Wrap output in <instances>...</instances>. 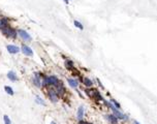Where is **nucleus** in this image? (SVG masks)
Instances as JSON below:
<instances>
[{"label": "nucleus", "instance_id": "obj_21", "mask_svg": "<svg viewBox=\"0 0 157 124\" xmlns=\"http://www.w3.org/2000/svg\"><path fill=\"white\" fill-rule=\"evenodd\" d=\"M3 120H4V123H5V124H11L10 119L8 118V116H7V115H4V116H3Z\"/></svg>", "mask_w": 157, "mask_h": 124}, {"label": "nucleus", "instance_id": "obj_12", "mask_svg": "<svg viewBox=\"0 0 157 124\" xmlns=\"http://www.w3.org/2000/svg\"><path fill=\"white\" fill-rule=\"evenodd\" d=\"M7 26H8V21H7V19H5V18H1V19H0V30L4 29V28L7 27Z\"/></svg>", "mask_w": 157, "mask_h": 124}, {"label": "nucleus", "instance_id": "obj_14", "mask_svg": "<svg viewBox=\"0 0 157 124\" xmlns=\"http://www.w3.org/2000/svg\"><path fill=\"white\" fill-rule=\"evenodd\" d=\"M67 82H68V85H69L71 88H76V87L78 86V82H77L76 80H74V79H68Z\"/></svg>", "mask_w": 157, "mask_h": 124}, {"label": "nucleus", "instance_id": "obj_2", "mask_svg": "<svg viewBox=\"0 0 157 124\" xmlns=\"http://www.w3.org/2000/svg\"><path fill=\"white\" fill-rule=\"evenodd\" d=\"M85 92L88 94V96L92 97L93 99H95V100H102V99H103V98H102V96L100 95L99 91H98V90H96V89H92V90L86 89V90H85Z\"/></svg>", "mask_w": 157, "mask_h": 124}, {"label": "nucleus", "instance_id": "obj_3", "mask_svg": "<svg viewBox=\"0 0 157 124\" xmlns=\"http://www.w3.org/2000/svg\"><path fill=\"white\" fill-rule=\"evenodd\" d=\"M106 104H107V105L109 106V108H111V110L113 111V113H114L113 115H114V116H116V117H117L118 119H121V120L127 119V117L125 116V115H124L123 113H121V112H120V111L118 110L117 107H115V106H114V104H112L111 102H106Z\"/></svg>", "mask_w": 157, "mask_h": 124}, {"label": "nucleus", "instance_id": "obj_15", "mask_svg": "<svg viewBox=\"0 0 157 124\" xmlns=\"http://www.w3.org/2000/svg\"><path fill=\"white\" fill-rule=\"evenodd\" d=\"M82 82H83V84H84L86 87H91V86L93 85L92 80L88 79V78H83V79H82Z\"/></svg>", "mask_w": 157, "mask_h": 124}, {"label": "nucleus", "instance_id": "obj_19", "mask_svg": "<svg viewBox=\"0 0 157 124\" xmlns=\"http://www.w3.org/2000/svg\"><path fill=\"white\" fill-rule=\"evenodd\" d=\"M65 65H66V67L67 68H72L73 67V62L72 61H70V60H66V62H65Z\"/></svg>", "mask_w": 157, "mask_h": 124}, {"label": "nucleus", "instance_id": "obj_25", "mask_svg": "<svg viewBox=\"0 0 157 124\" xmlns=\"http://www.w3.org/2000/svg\"><path fill=\"white\" fill-rule=\"evenodd\" d=\"M134 124H139V123L138 122H134Z\"/></svg>", "mask_w": 157, "mask_h": 124}, {"label": "nucleus", "instance_id": "obj_22", "mask_svg": "<svg viewBox=\"0 0 157 124\" xmlns=\"http://www.w3.org/2000/svg\"><path fill=\"white\" fill-rule=\"evenodd\" d=\"M111 101H112V103L114 104V106H117V108H118V110H120V108H121V105H120V104H119V103H118V102H117L115 99H112Z\"/></svg>", "mask_w": 157, "mask_h": 124}, {"label": "nucleus", "instance_id": "obj_7", "mask_svg": "<svg viewBox=\"0 0 157 124\" xmlns=\"http://www.w3.org/2000/svg\"><path fill=\"white\" fill-rule=\"evenodd\" d=\"M21 51H22V53H23L25 56H32V55H33V51H32V49H31L30 46L26 45V44H23V45H22Z\"/></svg>", "mask_w": 157, "mask_h": 124}, {"label": "nucleus", "instance_id": "obj_5", "mask_svg": "<svg viewBox=\"0 0 157 124\" xmlns=\"http://www.w3.org/2000/svg\"><path fill=\"white\" fill-rule=\"evenodd\" d=\"M17 32H18L19 36H20L23 40H25V41H30V40H31V36H30V34L27 32V31H25V30H23V29H19Z\"/></svg>", "mask_w": 157, "mask_h": 124}, {"label": "nucleus", "instance_id": "obj_24", "mask_svg": "<svg viewBox=\"0 0 157 124\" xmlns=\"http://www.w3.org/2000/svg\"><path fill=\"white\" fill-rule=\"evenodd\" d=\"M78 124H90V123H88V122H85V121H82V120H80V123Z\"/></svg>", "mask_w": 157, "mask_h": 124}, {"label": "nucleus", "instance_id": "obj_4", "mask_svg": "<svg viewBox=\"0 0 157 124\" xmlns=\"http://www.w3.org/2000/svg\"><path fill=\"white\" fill-rule=\"evenodd\" d=\"M2 32H3V34L6 36V37H8V38H15L17 37V31H15L14 29H12V28H10V27H5L4 29H2Z\"/></svg>", "mask_w": 157, "mask_h": 124}, {"label": "nucleus", "instance_id": "obj_23", "mask_svg": "<svg viewBox=\"0 0 157 124\" xmlns=\"http://www.w3.org/2000/svg\"><path fill=\"white\" fill-rule=\"evenodd\" d=\"M96 81H97V83H98V85L100 86V88H102V89H103V86H102V84H101V82H100V80H99V79H96Z\"/></svg>", "mask_w": 157, "mask_h": 124}, {"label": "nucleus", "instance_id": "obj_17", "mask_svg": "<svg viewBox=\"0 0 157 124\" xmlns=\"http://www.w3.org/2000/svg\"><path fill=\"white\" fill-rule=\"evenodd\" d=\"M4 90L6 91V93L7 94H9V95H13V90H12V88L11 87H9V86H5L4 87Z\"/></svg>", "mask_w": 157, "mask_h": 124}, {"label": "nucleus", "instance_id": "obj_26", "mask_svg": "<svg viewBox=\"0 0 157 124\" xmlns=\"http://www.w3.org/2000/svg\"><path fill=\"white\" fill-rule=\"evenodd\" d=\"M51 124H56V123H55V122H52V123H51Z\"/></svg>", "mask_w": 157, "mask_h": 124}, {"label": "nucleus", "instance_id": "obj_11", "mask_svg": "<svg viewBox=\"0 0 157 124\" xmlns=\"http://www.w3.org/2000/svg\"><path fill=\"white\" fill-rule=\"evenodd\" d=\"M84 113H85V108H84L83 105H81L80 107H78V110H77V119L78 120H82L83 119Z\"/></svg>", "mask_w": 157, "mask_h": 124}, {"label": "nucleus", "instance_id": "obj_27", "mask_svg": "<svg viewBox=\"0 0 157 124\" xmlns=\"http://www.w3.org/2000/svg\"><path fill=\"white\" fill-rule=\"evenodd\" d=\"M68 1H69V0H68Z\"/></svg>", "mask_w": 157, "mask_h": 124}, {"label": "nucleus", "instance_id": "obj_8", "mask_svg": "<svg viewBox=\"0 0 157 124\" xmlns=\"http://www.w3.org/2000/svg\"><path fill=\"white\" fill-rule=\"evenodd\" d=\"M49 97H50V99H51V101L52 102H57L58 101V95H57V93H56V91L54 90V89H50L49 90Z\"/></svg>", "mask_w": 157, "mask_h": 124}, {"label": "nucleus", "instance_id": "obj_13", "mask_svg": "<svg viewBox=\"0 0 157 124\" xmlns=\"http://www.w3.org/2000/svg\"><path fill=\"white\" fill-rule=\"evenodd\" d=\"M106 119L112 124H117L118 123V118L116 116H114V115H106Z\"/></svg>", "mask_w": 157, "mask_h": 124}, {"label": "nucleus", "instance_id": "obj_20", "mask_svg": "<svg viewBox=\"0 0 157 124\" xmlns=\"http://www.w3.org/2000/svg\"><path fill=\"white\" fill-rule=\"evenodd\" d=\"M35 101L38 103V104H42V105H45V102L42 100V98L41 97H39V96H36V99H35Z\"/></svg>", "mask_w": 157, "mask_h": 124}, {"label": "nucleus", "instance_id": "obj_1", "mask_svg": "<svg viewBox=\"0 0 157 124\" xmlns=\"http://www.w3.org/2000/svg\"><path fill=\"white\" fill-rule=\"evenodd\" d=\"M59 82L58 78L56 75H50V76H43L41 81V86L48 87V86H55Z\"/></svg>", "mask_w": 157, "mask_h": 124}, {"label": "nucleus", "instance_id": "obj_18", "mask_svg": "<svg viewBox=\"0 0 157 124\" xmlns=\"http://www.w3.org/2000/svg\"><path fill=\"white\" fill-rule=\"evenodd\" d=\"M73 25H74L76 28L81 29V30H83V29H84V26H83V24H82L81 22H78V21H73Z\"/></svg>", "mask_w": 157, "mask_h": 124}, {"label": "nucleus", "instance_id": "obj_9", "mask_svg": "<svg viewBox=\"0 0 157 124\" xmlns=\"http://www.w3.org/2000/svg\"><path fill=\"white\" fill-rule=\"evenodd\" d=\"M32 83H33L36 87H38V88L41 87V80H40V75H39L38 72L34 73V76H33V79H32Z\"/></svg>", "mask_w": 157, "mask_h": 124}, {"label": "nucleus", "instance_id": "obj_16", "mask_svg": "<svg viewBox=\"0 0 157 124\" xmlns=\"http://www.w3.org/2000/svg\"><path fill=\"white\" fill-rule=\"evenodd\" d=\"M7 78L10 80V81H12V82H14V81H17L18 80V78H17V74H15L13 71H8V73H7Z\"/></svg>", "mask_w": 157, "mask_h": 124}, {"label": "nucleus", "instance_id": "obj_10", "mask_svg": "<svg viewBox=\"0 0 157 124\" xmlns=\"http://www.w3.org/2000/svg\"><path fill=\"white\" fill-rule=\"evenodd\" d=\"M6 49H7L8 53H10V54H17V53L20 52V49L18 48L17 45H14V44H8L6 46Z\"/></svg>", "mask_w": 157, "mask_h": 124}, {"label": "nucleus", "instance_id": "obj_6", "mask_svg": "<svg viewBox=\"0 0 157 124\" xmlns=\"http://www.w3.org/2000/svg\"><path fill=\"white\" fill-rule=\"evenodd\" d=\"M55 87H56V93H57V95L58 96H62V95H64V93H65V89H64V86L62 85V83L59 81L56 85H55Z\"/></svg>", "mask_w": 157, "mask_h": 124}]
</instances>
